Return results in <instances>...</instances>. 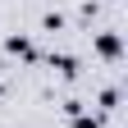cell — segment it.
Returning a JSON list of instances; mask_svg holds the SVG:
<instances>
[{"label":"cell","mask_w":128,"mask_h":128,"mask_svg":"<svg viewBox=\"0 0 128 128\" xmlns=\"http://www.w3.org/2000/svg\"><path fill=\"white\" fill-rule=\"evenodd\" d=\"M9 50H14V55H23V60H32V46H28L23 37H9Z\"/></svg>","instance_id":"obj_1"},{"label":"cell","mask_w":128,"mask_h":128,"mask_svg":"<svg viewBox=\"0 0 128 128\" xmlns=\"http://www.w3.org/2000/svg\"><path fill=\"white\" fill-rule=\"evenodd\" d=\"M73 128H101V124H96V119H78Z\"/></svg>","instance_id":"obj_3"},{"label":"cell","mask_w":128,"mask_h":128,"mask_svg":"<svg viewBox=\"0 0 128 128\" xmlns=\"http://www.w3.org/2000/svg\"><path fill=\"white\" fill-rule=\"evenodd\" d=\"M96 46H101V55H110V60L119 55V41H114V37H101V41H96Z\"/></svg>","instance_id":"obj_2"}]
</instances>
